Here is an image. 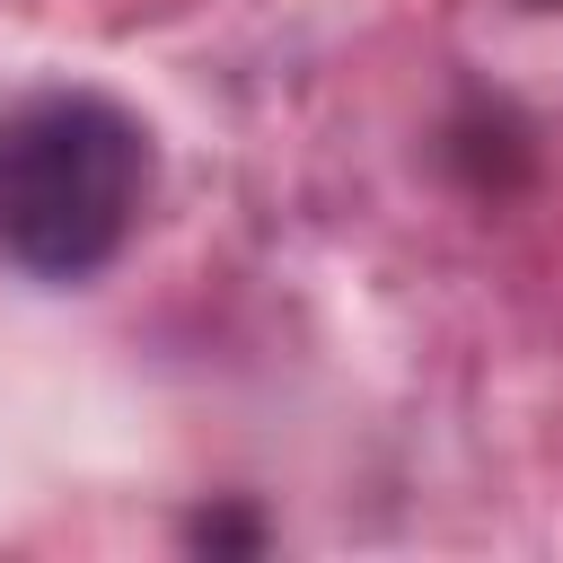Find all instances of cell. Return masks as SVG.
<instances>
[{
  "mask_svg": "<svg viewBox=\"0 0 563 563\" xmlns=\"http://www.w3.org/2000/svg\"><path fill=\"white\" fill-rule=\"evenodd\" d=\"M150 194V132L97 88H44L0 114V255L35 282L114 264Z\"/></svg>",
  "mask_w": 563,
  "mask_h": 563,
  "instance_id": "obj_1",
  "label": "cell"
}]
</instances>
